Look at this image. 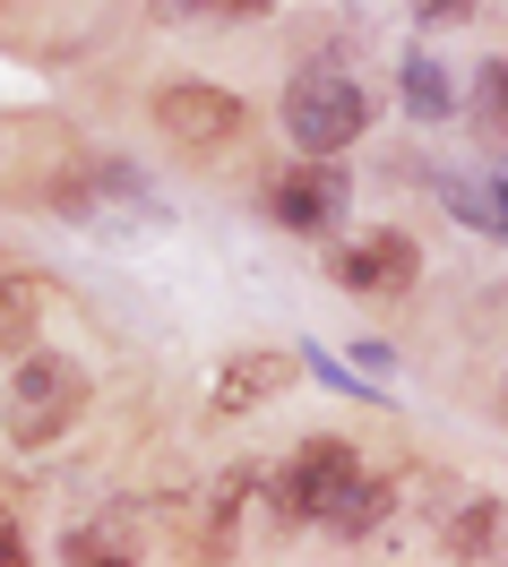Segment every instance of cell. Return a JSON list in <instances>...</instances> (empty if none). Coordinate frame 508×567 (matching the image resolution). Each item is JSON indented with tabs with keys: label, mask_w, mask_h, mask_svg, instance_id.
I'll use <instances>...</instances> for the list:
<instances>
[{
	"label": "cell",
	"mask_w": 508,
	"mask_h": 567,
	"mask_svg": "<svg viewBox=\"0 0 508 567\" xmlns=\"http://www.w3.org/2000/svg\"><path fill=\"white\" fill-rule=\"evenodd\" d=\"M78 413H87V370H78L70 353H27L18 370H9V395H0L9 447L43 456V447H61V439L78 430Z\"/></svg>",
	"instance_id": "obj_1"
},
{
	"label": "cell",
	"mask_w": 508,
	"mask_h": 567,
	"mask_svg": "<svg viewBox=\"0 0 508 567\" xmlns=\"http://www.w3.org/2000/svg\"><path fill=\"white\" fill-rule=\"evenodd\" d=\"M439 550L466 567H500L508 559V498H457L448 525H439Z\"/></svg>",
	"instance_id": "obj_8"
},
{
	"label": "cell",
	"mask_w": 508,
	"mask_h": 567,
	"mask_svg": "<svg viewBox=\"0 0 508 567\" xmlns=\"http://www.w3.org/2000/svg\"><path fill=\"white\" fill-rule=\"evenodd\" d=\"M388 516H397V482H388V473H363L354 498H345V516H336V533H345V542H363V533H379Z\"/></svg>",
	"instance_id": "obj_11"
},
{
	"label": "cell",
	"mask_w": 508,
	"mask_h": 567,
	"mask_svg": "<svg viewBox=\"0 0 508 567\" xmlns=\"http://www.w3.org/2000/svg\"><path fill=\"white\" fill-rule=\"evenodd\" d=\"M414 18L423 27H457V18H474V0H414Z\"/></svg>",
	"instance_id": "obj_15"
},
{
	"label": "cell",
	"mask_w": 508,
	"mask_h": 567,
	"mask_svg": "<svg viewBox=\"0 0 508 567\" xmlns=\"http://www.w3.org/2000/svg\"><path fill=\"white\" fill-rule=\"evenodd\" d=\"M354 482H363V456L345 439H302L276 473V507H285V525H336Z\"/></svg>",
	"instance_id": "obj_3"
},
{
	"label": "cell",
	"mask_w": 508,
	"mask_h": 567,
	"mask_svg": "<svg viewBox=\"0 0 508 567\" xmlns=\"http://www.w3.org/2000/svg\"><path fill=\"white\" fill-rule=\"evenodd\" d=\"M474 138L508 155V61H482V70H474Z\"/></svg>",
	"instance_id": "obj_10"
},
{
	"label": "cell",
	"mask_w": 508,
	"mask_h": 567,
	"mask_svg": "<svg viewBox=\"0 0 508 567\" xmlns=\"http://www.w3.org/2000/svg\"><path fill=\"white\" fill-rule=\"evenodd\" d=\"M258 516H267V525H285V507H276V473H267V464H224V473H216V498H207V550L233 559V550L251 542Z\"/></svg>",
	"instance_id": "obj_5"
},
{
	"label": "cell",
	"mask_w": 508,
	"mask_h": 567,
	"mask_svg": "<svg viewBox=\"0 0 508 567\" xmlns=\"http://www.w3.org/2000/svg\"><path fill=\"white\" fill-rule=\"evenodd\" d=\"M164 18H216V27H233V18H267L276 0H155Z\"/></svg>",
	"instance_id": "obj_13"
},
{
	"label": "cell",
	"mask_w": 508,
	"mask_h": 567,
	"mask_svg": "<svg viewBox=\"0 0 508 567\" xmlns=\"http://www.w3.org/2000/svg\"><path fill=\"white\" fill-rule=\"evenodd\" d=\"M285 130H293L302 155H345V146L370 130V104L336 61H311V70L285 78Z\"/></svg>",
	"instance_id": "obj_2"
},
{
	"label": "cell",
	"mask_w": 508,
	"mask_h": 567,
	"mask_svg": "<svg viewBox=\"0 0 508 567\" xmlns=\"http://www.w3.org/2000/svg\"><path fill=\"white\" fill-rule=\"evenodd\" d=\"M155 130H164V138H182V146H199V155H216V146H233L251 121H242V104H233L224 86L182 78V86H155Z\"/></svg>",
	"instance_id": "obj_4"
},
{
	"label": "cell",
	"mask_w": 508,
	"mask_h": 567,
	"mask_svg": "<svg viewBox=\"0 0 508 567\" xmlns=\"http://www.w3.org/2000/svg\"><path fill=\"white\" fill-rule=\"evenodd\" d=\"M405 95H414V112H448V86L431 61H405Z\"/></svg>",
	"instance_id": "obj_14"
},
{
	"label": "cell",
	"mask_w": 508,
	"mask_h": 567,
	"mask_svg": "<svg viewBox=\"0 0 508 567\" xmlns=\"http://www.w3.org/2000/svg\"><path fill=\"white\" fill-rule=\"evenodd\" d=\"M35 284L27 276H9V267H0V344H27V336H35Z\"/></svg>",
	"instance_id": "obj_12"
},
{
	"label": "cell",
	"mask_w": 508,
	"mask_h": 567,
	"mask_svg": "<svg viewBox=\"0 0 508 567\" xmlns=\"http://www.w3.org/2000/svg\"><path fill=\"white\" fill-rule=\"evenodd\" d=\"M267 207L285 233H336V215H345V173H336V155H302L293 173L267 181Z\"/></svg>",
	"instance_id": "obj_7"
},
{
	"label": "cell",
	"mask_w": 508,
	"mask_h": 567,
	"mask_svg": "<svg viewBox=\"0 0 508 567\" xmlns=\"http://www.w3.org/2000/svg\"><path fill=\"white\" fill-rule=\"evenodd\" d=\"M27 559V533H18V516H9V498H0V567Z\"/></svg>",
	"instance_id": "obj_16"
},
{
	"label": "cell",
	"mask_w": 508,
	"mask_h": 567,
	"mask_svg": "<svg viewBox=\"0 0 508 567\" xmlns=\"http://www.w3.org/2000/svg\"><path fill=\"white\" fill-rule=\"evenodd\" d=\"M285 388H293V353H233L216 370V413H251Z\"/></svg>",
	"instance_id": "obj_9"
},
{
	"label": "cell",
	"mask_w": 508,
	"mask_h": 567,
	"mask_svg": "<svg viewBox=\"0 0 508 567\" xmlns=\"http://www.w3.org/2000/svg\"><path fill=\"white\" fill-rule=\"evenodd\" d=\"M414 276H423V249H414V233H388V224L336 249V284L363 301H397V292H414Z\"/></svg>",
	"instance_id": "obj_6"
}]
</instances>
